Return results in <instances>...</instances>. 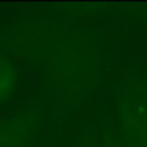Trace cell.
Returning a JSON list of instances; mask_svg holds the SVG:
<instances>
[{
	"mask_svg": "<svg viewBox=\"0 0 147 147\" xmlns=\"http://www.w3.org/2000/svg\"><path fill=\"white\" fill-rule=\"evenodd\" d=\"M30 115H18L0 123V147H27L34 134Z\"/></svg>",
	"mask_w": 147,
	"mask_h": 147,
	"instance_id": "cell-1",
	"label": "cell"
},
{
	"mask_svg": "<svg viewBox=\"0 0 147 147\" xmlns=\"http://www.w3.org/2000/svg\"><path fill=\"white\" fill-rule=\"evenodd\" d=\"M16 85V71L13 65L0 53V103L12 94Z\"/></svg>",
	"mask_w": 147,
	"mask_h": 147,
	"instance_id": "cell-2",
	"label": "cell"
}]
</instances>
